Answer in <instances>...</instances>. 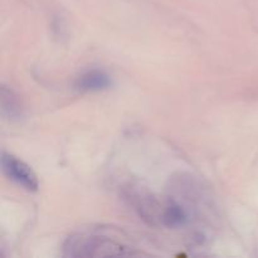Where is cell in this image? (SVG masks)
Segmentation results:
<instances>
[{
    "mask_svg": "<svg viewBox=\"0 0 258 258\" xmlns=\"http://www.w3.org/2000/svg\"><path fill=\"white\" fill-rule=\"evenodd\" d=\"M66 257H107V256H131L130 247L118 243L110 237L95 233L73 234L66 241Z\"/></svg>",
    "mask_w": 258,
    "mask_h": 258,
    "instance_id": "obj_1",
    "label": "cell"
},
{
    "mask_svg": "<svg viewBox=\"0 0 258 258\" xmlns=\"http://www.w3.org/2000/svg\"><path fill=\"white\" fill-rule=\"evenodd\" d=\"M2 166L5 175L12 179L13 181L19 184L28 191L38 190L39 181H38V178L33 169L27 163L19 160L10 154L4 153L2 156Z\"/></svg>",
    "mask_w": 258,
    "mask_h": 258,
    "instance_id": "obj_2",
    "label": "cell"
},
{
    "mask_svg": "<svg viewBox=\"0 0 258 258\" xmlns=\"http://www.w3.org/2000/svg\"><path fill=\"white\" fill-rule=\"evenodd\" d=\"M127 198L135 207V211L138 212L139 216L144 219V221L149 222L150 224H161L163 221V213H164V207L156 202V199L145 190L144 188H134L131 186L128 189V196Z\"/></svg>",
    "mask_w": 258,
    "mask_h": 258,
    "instance_id": "obj_3",
    "label": "cell"
},
{
    "mask_svg": "<svg viewBox=\"0 0 258 258\" xmlns=\"http://www.w3.org/2000/svg\"><path fill=\"white\" fill-rule=\"evenodd\" d=\"M111 85L112 81L107 73L100 70H92L83 73L76 81L75 87L81 92H96V91L107 90Z\"/></svg>",
    "mask_w": 258,
    "mask_h": 258,
    "instance_id": "obj_4",
    "label": "cell"
},
{
    "mask_svg": "<svg viewBox=\"0 0 258 258\" xmlns=\"http://www.w3.org/2000/svg\"><path fill=\"white\" fill-rule=\"evenodd\" d=\"M0 108L3 116L10 121H19L24 117V106L19 96L7 86H2L0 91Z\"/></svg>",
    "mask_w": 258,
    "mask_h": 258,
    "instance_id": "obj_5",
    "label": "cell"
},
{
    "mask_svg": "<svg viewBox=\"0 0 258 258\" xmlns=\"http://www.w3.org/2000/svg\"><path fill=\"white\" fill-rule=\"evenodd\" d=\"M186 222H188V216H186L185 209L174 201H169L164 207L161 224L168 228H179V227L185 226Z\"/></svg>",
    "mask_w": 258,
    "mask_h": 258,
    "instance_id": "obj_6",
    "label": "cell"
}]
</instances>
